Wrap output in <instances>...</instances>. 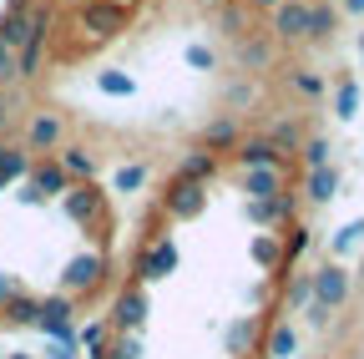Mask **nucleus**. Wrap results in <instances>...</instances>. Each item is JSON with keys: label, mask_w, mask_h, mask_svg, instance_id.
<instances>
[{"label": "nucleus", "mask_w": 364, "mask_h": 359, "mask_svg": "<svg viewBox=\"0 0 364 359\" xmlns=\"http://www.w3.org/2000/svg\"><path fill=\"white\" fill-rule=\"evenodd\" d=\"M284 193V172L279 167H248V198L253 203H268Z\"/></svg>", "instance_id": "obj_7"}, {"label": "nucleus", "mask_w": 364, "mask_h": 359, "mask_svg": "<svg viewBox=\"0 0 364 359\" xmlns=\"http://www.w3.org/2000/svg\"><path fill=\"white\" fill-rule=\"evenodd\" d=\"M97 86H102L107 97H132V92H136V81H132L127 71H102V76H97Z\"/></svg>", "instance_id": "obj_16"}, {"label": "nucleus", "mask_w": 364, "mask_h": 359, "mask_svg": "<svg viewBox=\"0 0 364 359\" xmlns=\"http://www.w3.org/2000/svg\"><path fill=\"white\" fill-rule=\"evenodd\" d=\"M0 127H6V102H0Z\"/></svg>", "instance_id": "obj_41"}, {"label": "nucleus", "mask_w": 364, "mask_h": 359, "mask_svg": "<svg viewBox=\"0 0 364 359\" xmlns=\"http://www.w3.org/2000/svg\"><path fill=\"white\" fill-rule=\"evenodd\" d=\"M309 284H314V304H318V309H339V304L349 299V274H344L339 263H324Z\"/></svg>", "instance_id": "obj_2"}, {"label": "nucleus", "mask_w": 364, "mask_h": 359, "mask_svg": "<svg viewBox=\"0 0 364 359\" xmlns=\"http://www.w3.org/2000/svg\"><path fill=\"white\" fill-rule=\"evenodd\" d=\"M294 349H299V339H294L289 324H279V329L268 334V354H273V359H294Z\"/></svg>", "instance_id": "obj_17"}, {"label": "nucleus", "mask_w": 364, "mask_h": 359, "mask_svg": "<svg viewBox=\"0 0 364 359\" xmlns=\"http://www.w3.org/2000/svg\"><path fill=\"white\" fill-rule=\"evenodd\" d=\"M0 76H16V51L0 46Z\"/></svg>", "instance_id": "obj_38"}, {"label": "nucleus", "mask_w": 364, "mask_h": 359, "mask_svg": "<svg viewBox=\"0 0 364 359\" xmlns=\"http://www.w3.org/2000/svg\"><path fill=\"white\" fill-rule=\"evenodd\" d=\"M142 319H147V299L142 294H122L117 299V329L127 334V329H142Z\"/></svg>", "instance_id": "obj_10"}, {"label": "nucleus", "mask_w": 364, "mask_h": 359, "mask_svg": "<svg viewBox=\"0 0 364 359\" xmlns=\"http://www.w3.org/2000/svg\"><path fill=\"white\" fill-rule=\"evenodd\" d=\"M208 208V188L203 183H177L172 193H167V213L172 218H198Z\"/></svg>", "instance_id": "obj_4"}, {"label": "nucleus", "mask_w": 364, "mask_h": 359, "mask_svg": "<svg viewBox=\"0 0 364 359\" xmlns=\"http://www.w3.org/2000/svg\"><path fill=\"white\" fill-rule=\"evenodd\" d=\"M16 359H26V354H16Z\"/></svg>", "instance_id": "obj_45"}, {"label": "nucleus", "mask_w": 364, "mask_h": 359, "mask_svg": "<svg viewBox=\"0 0 364 359\" xmlns=\"http://www.w3.org/2000/svg\"><path fill=\"white\" fill-rule=\"evenodd\" d=\"M238 162L243 167H284V152L273 147V142H243L238 147Z\"/></svg>", "instance_id": "obj_11"}, {"label": "nucleus", "mask_w": 364, "mask_h": 359, "mask_svg": "<svg viewBox=\"0 0 364 359\" xmlns=\"http://www.w3.org/2000/svg\"><path fill=\"white\" fill-rule=\"evenodd\" d=\"M334 193H339V172H334V167H318V172H309V198L329 203Z\"/></svg>", "instance_id": "obj_14"}, {"label": "nucleus", "mask_w": 364, "mask_h": 359, "mask_svg": "<svg viewBox=\"0 0 364 359\" xmlns=\"http://www.w3.org/2000/svg\"><path fill=\"white\" fill-rule=\"evenodd\" d=\"M354 107H359V86H354V81H344V86H339V102H334V117H339V122H349V117H354Z\"/></svg>", "instance_id": "obj_22"}, {"label": "nucleus", "mask_w": 364, "mask_h": 359, "mask_svg": "<svg viewBox=\"0 0 364 359\" xmlns=\"http://www.w3.org/2000/svg\"><path fill=\"white\" fill-rule=\"evenodd\" d=\"M208 172H213V152H193L188 162H182V183H203Z\"/></svg>", "instance_id": "obj_20"}, {"label": "nucleus", "mask_w": 364, "mask_h": 359, "mask_svg": "<svg viewBox=\"0 0 364 359\" xmlns=\"http://www.w3.org/2000/svg\"><path fill=\"white\" fill-rule=\"evenodd\" d=\"M344 6H349L354 16H364V0H344Z\"/></svg>", "instance_id": "obj_39"}, {"label": "nucleus", "mask_w": 364, "mask_h": 359, "mask_svg": "<svg viewBox=\"0 0 364 359\" xmlns=\"http://www.w3.org/2000/svg\"><path fill=\"white\" fill-rule=\"evenodd\" d=\"M36 324L51 334V339H66V334H71V304H66V299H46V304H36Z\"/></svg>", "instance_id": "obj_6"}, {"label": "nucleus", "mask_w": 364, "mask_h": 359, "mask_svg": "<svg viewBox=\"0 0 364 359\" xmlns=\"http://www.w3.org/2000/svg\"><path fill=\"white\" fill-rule=\"evenodd\" d=\"M66 213H71L76 223H91V218L102 213V198L91 193V188H81V193H66Z\"/></svg>", "instance_id": "obj_13"}, {"label": "nucleus", "mask_w": 364, "mask_h": 359, "mask_svg": "<svg viewBox=\"0 0 364 359\" xmlns=\"http://www.w3.org/2000/svg\"><path fill=\"white\" fill-rule=\"evenodd\" d=\"M188 66L193 71H213V51L208 46H188Z\"/></svg>", "instance_id": "obj_35"}, {"label": "nucleus", "mask_w": 364, "mask_h": 359, "mask_svg": "<svg viewBox=\"0 0 364 359\" xmlns=\"http://www.w3.org/2000/svg\"><path fill=\"white\" fill-rule=\"evenodd\" d=\"M117 6H132V0H117Z\"/></svg>", "instance_id": "obj_43"}, {"label": "nucleus", "mask_w": 364, "mask_h": 359, "mask_svg": "<svg viewBox=\"0 0 364 359\" xmlns=\"http://www.w3.org/2000/svg\"><path fill=\"white\" fill-rule=\"evenodd\" d=\"M359 238H364V218H359V223H349V228H344V233H339V238H334V248H339V253H344V248H354V243H359Z\"/></svg>", "instance_id": "obj_33"}, {"label": "nucleus", "mask_w": 364, "mask_h": 359, "mask_svg": "<svg viewBox=\"0 0 364 359\" xmlns=\"http://www.w3.org/2000/svg\"><path fill=\"white\" fill-rule=\"evenodd\" d=\"M253 6H284V0H253Z\"/></svg>", "instance_id": "obj_40"}, {"label": "nucleus", "mask_w": 364, "mask_h": 359, "mask_svg": "<svg viewBox=\"0 0 364 359\" xmlns=\"http://www.w3.org/2000/svg\"><path fill=\"white\" fill-rule=\"evenodd\" d=\"M253 258L263 263V268H273L284 258V248H279V238H253Z\"/></svg>", "instance_id": "obj_24"}, {"label": "nucleus", "mask_w": 364, "mask_h": 359, "mask_svg": "<svg viewBox=\"0 0 364 359\" xmlns=\"http://www.w3.org/2000/svg\"><path fill=\"white\" fill-rule=\"evenodd\" d=\"M253 344V319H238L233 329H228V354H243Z\"/></svg>", "instance_id": "obj_21"}, {"label": "nucleus", "mask_w": 364, "mask_h": 359, "mask_svg": "<svg viewBox=\"0 0 364 359\" xmlns=\"http://www.w3.org/2000/svg\"><path fill=\"white\" fill-rule=\"evenodd\" d=\"M56 142H61V117L41 112V117L31 122V147H56Z\"/></svg>", "instance_id": "obj_12"}, {"label": "nucleus", "mask_w": 364, "mask_h": 359, "mask_svg": "<svg viewBox=\"0 0 364 359\" xmlns=\"http://www.w3.org/2000/svg\"><path fill=\"white\" fill-rule=\"evenodd\" d=\"M238 56H243V66H263L268 61V46H263V41H243Z\"/></svg>", "instance_id": "obj_29"}, {"label": "nucleus", "mask_w": 364, "mask_h": 359, "mask_svg": "<svg viewBox=\"0 0 364 359\" xmlns=\"http://www.w3.org/2000/svg\"><path fill=\"white\" fill-rule=\"evenodd\" d=\"M263 142H273V147H294V142H299V127H294V122H273V132H268Z\"/></svg>", "instance_id": "obj_25"}, {"label": "nucleus", "mask_w": 364, "mask_h": 359, "mask_svg": "<svg viewBox=\"0 0 364 359\" xmlns=\"http://www.w3.org/2000/svg\"><path fill=\"white\" fill-rule=\"evenodd\" d=\"M36 193L61 198V193H66V172H61V167H36Z\"/></svg>", "instance_id": "obj_15"}, {"label": "nucleus", "mask_w": 364, "mask_h": 359, "mask_svg": "<svg viewBox=\"0 0 364 359\" xmlns=\"http://www.w3.org/2000/svg\"><path fill=\"white\" fill-rule=\"evenodd\" d=\"M81 344L91 349V359H102V354H107V349H102V344H107V334H102V324H91V329L81 334Z\"/></svg>", "instance_id": "obj_32"}, {"label": "nucleus", "mask_w": 364, "mask_h": 359, "mask_svg": "<svg viewBox=\"0 0 364 359\" xmlns=\"http://www.w3.org/2000/svg\"><path fill=\"white\" fill-rule=\"evenodd\" d=\"M304 157H309V167H314V172H318V167H329V142H318V137H314V142L304 147Z\"/></svg>", "instance_id": "obj_30"}, {"label": "nucleus", "mask_w": 364, "mask_h": 359, "mask_svg": "<svg viewBox=\"0 0 364 359\" xmlns=\"http://www.w3.org/2000/svg\"><path fill=\"white\" fill-rule=\"evenodd\" d=\"M112 359H142V349H136V339H122V344L112 349Z\"/></svg>", "instance_id": "obj_36"}, {"label": "nucleus", "mask_w": 364, "mask_h": 359, "mask_svg": "<svg viewBox=\"0 0 364 359\" xmlns=\"http://www.w3.org/2000/svg\"><path fill=\"white\" fill-rule=\"evenodd\" d=\"M6 314H11L16 324H36V304H31V299H21V294L6 304Z\"/></svg>", "instance_id": "obj_26"}, {"label": "nucleus", "mask_w": 364, "mask_h": 359, "mask_svg": "<svg viewBox=\"0 0 364 359\" xmlns=\"http://www.w3.org/2000/svg\"><path fill=\"white\" fill-rule=\"evenodd\" d=\"M172 268H177V248H172V243H157V248L142 258V279H147V284H157V279H167V274H172Z\"/></svg>", "instance_id": "obj_8"}, {"label": "nucleus", "mask_w": 364, "mask_h": 359, "mask_svg": "<svg viewBox=\"0 0 364 359\" xmlns=\"http://www.w3.org/2000/svg\"><path fill=\"white\" fill-rule=\"evenodd\" d=\"M147 183V167H122L117 172V193H132V188H142Z\"/></svg>", "instance_id": "obj_27"}, {"label": "nucleus", "mask_w": 364, "mask_h": 359, "mask_svg": "<svg viewBox=\"0 0 364 359\" xmlns=\"http://www.w3.org/2000/svg\"><path fill=\"white\" fill-rule=\"evenodd\" d=\"M334 6H324V0H318V6H309V36H329L334 31Z\"/></svg>", "instance_id": "obj_19"}, {"label": "nucleus", "mask_w": 364, "mask_h": 359, "mask_svg": "<svg viewBox=\"0 0 364 359\" xmlns=\"http://www.w3.org/2000/svg\"><path fill=\"white\" fill-rule=\"evenodd\" d=\"M248 218L253 223H284V218H294V193H279L268 203H248Z\"/></svg>", "instance_id": "obj_9"}, {"label": "nucleus", "mask_w": 364, "mask_h": 359, "mask_svg": "<svg viewBox=\"0 0 364 359\" xmlns=\"http://www.w3.org/2000/svg\"><path fill=\"white\" fill-rule=\"evenodd\" d=\"M81 26L91 36H117V31H127V6H117V0H86Z\"/></svg>", "instance_id": "obj_1"}, {"label": "nucleus", "mask_w": 364, "mask_h": 359, "mask_svg": "<svg viewBox=\"0 0 364 359\" xmlns=\"http://www.w3.org/2000/svg\"><path fill=\"white\" fill-rule=\"evenodd\" d=\"M233 142V122H213L208 127V147H228Z\"/></svg>", "instance_id": "obj_31"}, {"label": "nucleus", "mask_w": 364, "mask_h": 359, "mask_svg": "<svg viewBox=\"0 0 364 359\" xmlns=\"http://www.w3.org/2000/svg\"><path fill=\"white\" fill-rule=\"evenodd\" d=\"M359 56H364V36H359Z\"/></svg>", "instance_id": "obj_42"}, {"label": "nucleus", "mask_w": 364, "mask_h": 359, "mask_svg": "<svg viewBox=\"0 0 364 359\" xmlns=\"http://www.w3.org/2000/svg\"><path fill=\"white\" fill-rule=\"evenodd\" d=\"M279 248H284V258H299V253L309 248V228H289V238H284Z\"/></svg>", "instance_id": "obj_28"}, {"label": "nucleus", "mask_w": 364, "mask_h": 359, "mask_svg": "<svg viewBox=\"0 0 364 359\" xmlns=\"http://www.w3.org/2000/svg\"><path fill=\"white\" fill-rule=\"evenodd\" d=\"M273 31L289 36V41L309 36V6H304V0H284V6H273Z\"/></svg>", "instance_id": "obj_5"}, {"label": "nucleus", "mask_w": 364, "mask_h": 359, "mask_svg": "<svg viewBox=\"0 0 364 359\" xmlns=\"http://www.w3.org/2000/svg\"><path fill=\"white\" fill-rule=\"evenodd\" d=\"M76 6H86V0H76Z\"/></svg>", "instance_id": "obj_44"}, {"label": "nucleus", "mask_w": 364, "mask_h": 359, "mask_svg": "<svg viewBox=\"0 0 364 359\" xmlns=\"http://www.w3.org/2000/svg\"><path fill=\"white\" fill-rule=\"evenodd\" d=\"M294 86H299V92H309V97H318V92H324V81H318L314 71H294Z\"/></svg>", "instance_id": "obj_34"}, {"label": "nucleus", "mask_w": 364, "mask_h": 359, "mask_svg": "<svg viewBox=\"0 0 364 359\" xmlns=\"http://www.w3.org/2000/svg\"><path fill=\"white\" fill-rule=\"evenodd\" d=\"M61 172H71V177H91V157H86L81 147H66V157H61Z\"/></svg>", "instance_id": "obj_23"}, {"label": "nucleus", "mask_w": 364, "mask_h": 359, "mask_svg": "<svg viewBox=\"0 0 364 359\" xmlns=\"http://www.w3.org/2000/svg\"><path fill=\"white\" fill-rule=\"evenodd\" d=\"M61 284H66L71 294H76V289H97V284H102V258H97V253H76V258L66 263Z\"/></svg>", "instance_id": "obj_3"}, {"label": "nucleus", "mask_w": 364, "mask_h": 359, "mask_svg": "<svg viewBox=\"0 0 364 359\" xmlns=\"http://www.w3.org/2000/svg\"><path fill=\"white\" fill-rule=\"evenodd\" d=\"M21 172H26V152H16V147H0V188H6V183H16Z\"/></svg>", "instance_id": "obj_18"}, {"label": "nucleus", "mask_w": 364, "mask_h": 359, "mask_svg": "<svg viewBox=\"0 0 364 359\" xmlns=\"http://www.w3.org/2000/svg\"><path fill=\"white\" fill-rule=\"evenodd\" d=\"M11 299H16V279H11V274H0V309H6Z\"/></svg>", "instance_id": "obj_37"}]
</instances>
